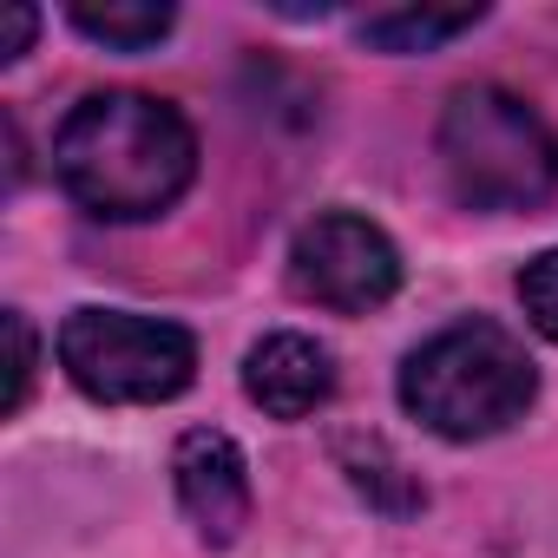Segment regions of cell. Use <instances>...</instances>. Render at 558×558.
<instances>
[{
	"mask_svg": "<svg viewBox=\"0 0 558 558\" xmlns=\"http://www.w3.org/2000/svg\"><path fill=\"white\" fill-rule=\"evenodd\" d=\"M53 171L66 197L106 223L158 217L197 178V138L178 106L151 93H93L66 112L53 138Z\"/></svg>",
	"mask_w": 558,
	"mask_h": 558,
	"instance_id": "obj_1",
	"label": "cell"
},
{
	"mask_svg": "<svg viewBox=\"0 0 558 558\" xmlns=\"http://www.w3.org/2000/svg\"><path fill=\"white\" fill-rule=\"evenodd\" d=\"M538 395L532 355L499 323H453L427 336L401 368V408L440 440H486L512 427Z\"/></svg>",
	"mask_w": 558,
	"mask_h": 558,
	"instance_id": "obj_2",
	"label": "cell"
},
{
	"mask_svg": "<svg viewBox=\"0 0 558 558\" xmlns=\"http://www.w3.org/2000/svg\"><path fill=\"white\" fill-rule=\"evenodd\" d=\"M440 165L473 210H532L558 191V138L506 86H460L447 99Z\"/></svg>",
	"mask_w": 558,
	"mask_h": 558,
	"instance_id": "obj_3",
	"label": "cell"
},
{
	"mask_svg": "<svg viewBox=\"0 0 558 558\" xmlns=\"http://www.w3.org/2000/svg\"><path fill=\"white\" fill-rule=\"evenodd\" d=\"M60 368L80 395L106 408H151L191 388L197 342L178 323L132 316V310H73L60 323Z\"/></svg>",
	"mask_w": 558,
	"mask_h": 558,
	"instance_id": "obj_4",
	"label": "cell"
},
{
	"mask_svg": "<svg viewBox=\"0 0 558 558\" xmlns=\"http://www.w3.org/2000/svg\"><path fill=\"white\" fill-rule=\"evenodd\" d=\"M290 283H296V296H310L336 316H368L401 290V250L388 243L381 223H368L355 210H323L290 243Z\"/></svg>",
	"mask_w": 558,
	"mask_h": 558,
	"instance_id": "obj_5",
	"label": "cell"
},
{
	"mask_svg": "<svg viewBox=\"0 0 558 558\" xmlns=\"http://www.w3.org/2000/svg\"><path fill=\"white\" fill-rule=\"evenodd\" d=\"M171 473H178V506L197 525V538L204 545H236L243 525H250V466H243V447L223 427H191L178 440V453H171Z\"/></svg>",
	"mask_w": 558,
	"mask_h": 558,
	"instance_id": "obj_6",
	"label": "cell"
},
{
	"mask_svg": "<svg viewBox=\"0 0 558 558\" xmlns=\"http://www.w3.org/2000/svg\"><path fill=\"white\" fill-rule=\"evenodd\" d=\"M243 395L269 414V421H303L336 395V362L323 342L310 336H263L243 362Z\"/></svg>",
	"mask_w": 558,
	"mask_h": 558,
	"instance_id": "obj_7",
	"label": "cell"
},
{
	"mask_svg": "<svg viewBox=\"0 0 558 558\" xmlns=\"http://www.w3.org/2000/svg\"><path fill=\"white\" fill-rule=\"evenodd\" d=\"M336 453H342V473L355 480V493H362L368 506H381V512H395V519L421 512L427 493H421V480L388 453V440H375V434H342Z\"/></svg>",
	"mask_w": 558,
	"mask_h": 558,
	"instance_id": "obj_8",
	"label": "cell"
},
{
	"mask_svg": "<svg viewBox=\"0 0 558 558\" xmlns=\"http://www.w3.org/2000/svg\"><path fill=\"white\" fill-rule=\"evenodd\" d=\"M486 21V8H395V14H368L362 40L381 53H434L453 34H473Z\"/></svg>",
	"mask_w": 558,
	"mask_h": 558,
	"instance_id": "obj_9",
	"label": "cell"
},
{
	"mask_svg": "<svg viewBox=\"0 0 558 558\" xmlns=\"http://www.w3.org/2000/svg\"><path fill=\"white\" fill-rule=\"evenodd\" d=\"M171 8L165 0H80L73 8V27L86 34V40H99V47H112V53H145V47H158L165 34H171Z\"/></svg>",
	"mask_w": 558,
	"mask_h": 558,
	"instance_id": "obj_10",
	"label": "cell"
},
{
	"mask_svg": "<svg viewBox=\"0 0 558 558\" xmlns=\"http://www.w3.org/2000/svg\"><path fill=\"white\" fill-rule=\"evenodd\" d=\"M519 303H525L532 329L545 342H558V250H545V256H532L519 269Z\"/></svg>",
	"mask_w": 558,
	"mask_h": 558,
	"instance_id": "obj_11",
	"label": "cell"
},
{
	"mask_svg": "<svg viewBox=\"0 0 558 558\" xmlns=\"http://www.w3.org/2000/svg\"><path fill=\"white\" fill-rule=\"evenodd\" d=\"M8 349H14V368H8V414H21V408H27V381H34V355H40L21 310H8Z\"/></svg>",
	"mask_w": 558,
	"mask_h": 558,
	"instance_id": "obj_12",
	"label": "cell"
},
{
	"mask_svg": "<svg viewBox=\"0 0 558 558\" xmlns=\"http://www.w3.org/2000/svg\"><path fill=\"white\" fill-rule=\"evenodd\" d=\"M34 27H40V14H34V8H8V21H0V60H8V66L27 53Z\"/></svg>",
	"mask_w": 558,
	"mask_h": 558,
	"instance_id": "obj_13",
	"label": "cell"
}]
</instances>
